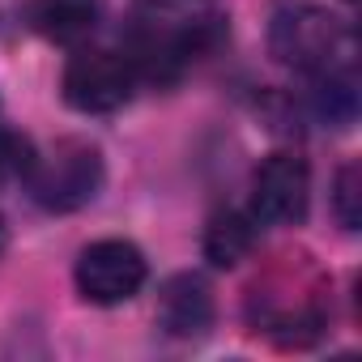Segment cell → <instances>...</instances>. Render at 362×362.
<instances>
[{
	"label": "cell",
	"mask_w": 362,
	"mask_h": 362,
	"mask_svg": "<svg viewBox=\"0 0 362 362\" xmlns=\"http://www.w3.org/2000/svg\"><path fill=\"white\" fill-rule=\"evenodd\" d=\"M256 218L243 214V209H222L209 218L205 226V260L214 269H239L252 252H256Z\"/></svg>",
	"instance_id": "ba28073f"
},
{
	"label": "cell",
	"mask_w": 362,
	"mask_h": 362,
	"mask_svg": "<svg viewBox=\"0 0 362 362\" xmlns=\"http://www.w3.org/2000/svg\"><path fill=\"white\" fill-rule=\"evenodd\" d=\"M141 5H153V9H162V5H179V0H141Z\"/></svg>",
	"instance_id": "30bf717a"
},
{
	"label": "cell",
	"mask_w": 362,
	"mask_h": 362,
	"mask_svg": "<svg viewBox=\"0 0 362 362\" xmlns=\"http://www.w3.org/2000/svg\"><path fill=\"white\" fill-rule=\"evenodd\" d=\"M77 294L94 307H119L128 298L141 294V286L149 281V260L136 243L128 239H98L77 256L73 269Z\"/></svg>",
	"instance_id": "277c9868"
},
{
	"label": "cell",
	"mask_w": 362,
	"mask_h": 362,
	"mask_svg": "<svg viewBox=\"0 0 362 362\" xmlns=\"http://www.w3.org/2000/svg\"><path fill=\"white\" fill-rule=\"evenodd\" d=\"M269 52L277 56V64L320 77L345 69L341 56H349V30L311 0H286L269 22Z\"/></svg>",
	"instance_id": "6da1fadb"
},
{
	"label": "cell",
	"mask_w": 362,
	"mask_h": 362,
	"mask_svg": "<svg viewBox=\"0 0 362 362\" xmlns=\"http://www.w3.org/2000/svg\"><path fill=\"white\" fill-rule=\"evenodd\" d=\"M311 209V166L303 153L277 149L252 175V218L264 226H298Z\"/></svg>",
	"instance_id": "5b68a950"
},
{
	"label": "cell",
	"mask_w": 362,
	"mask_h": 362,
	"mask_svg": "<svg viewBox=\"0 0 362 362\" xmlns=\"http://www.w3.org/2000/svg\"><path fill=\"white\" fill-rule=\"evenodd\" d=\"M218 303L201 273H175L158 294V328L179 341H197L214 328Z\"/></svg>",
	"instance_id": "8992f818"
},
{
	"label": "cell",
	"mask_w": 362,
	"mask_h": 362,
	"mask_svg": "<svg viewBox=\"0 0 362 362\" xmlns=\"http://www.w3.org/2000/svg\"><path fill=\"white\" fill-rule=\"evenodd\" d=\"M136 69L124 52H111V47H81L69 64H64V77H60V94L73 111L81 115H111L119 111L132 90H136Z\"/></svg>",
	"instance_id": "3957f363"
},
{
	"label": "cell",
	"mask_w": 362,
	"mask_h": 362,
	"mask_svg": "<svg viewBox=\"0 0 362 362\" xmlns=\"http://www.w3.org/2000/svg\"><path fill=\"white\" fill-rule=\"evenodd\" d=\"M332 218L341 222V230L362 226V170H358V162H345L332 179Z\"/></svg>",
	"instance_id": "9c48e42d"
},
{
	"label": "cell",
	"mask_w": 362,
	"mask_h": 362,
	"mask_svg": "<svg viewBox=\"0 0 362 362\" xmlns=\"http://www.w3.org/2000/svg\"><path fill=\"white\" fill-rule=\"evenodd\" d=\"M103 175H107L103 149L94 141L64 136L47 153L30 158L26 188H30V201L39 209H47V214H77V209H86L98 197Z\"/></svg>",
	"instance_id": "7a4b0ae2"
},
{
	"label": "cell",
	"mask_w": 362,
	"mask_h": 362,
	"mask_svg": "<svg viewBox=\"0 0 362 362\" xmlns=\"http://www.w3.org/2000/svg\"><path fill=\"white\" fill-rule=\"evenodd\" d=\"M103 18V0H35L30 5V26L60 47H81Z\"/></svg>",
	"instance_id": "52a82bcc"
}]
</instances>
